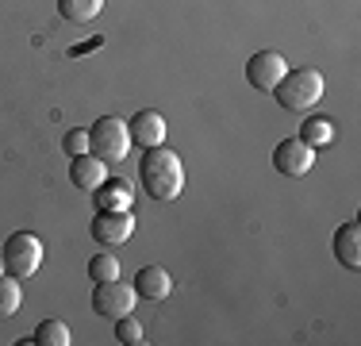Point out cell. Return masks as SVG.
Here are the masks:
<instances>
[{"label": "cell", "mask_w": 361, "mask_h": 346, "mask_svg": "<svg viewBox=\"0 0 361 346\" xmlns=\"http://www.w3.org/2000/svg\"><path fill=\"white\" fill-rule=\"evenodd\" d=\"M139 181L154 201H177L185 193V162L166 146H150L139 162Z\"/></svg>", "instance_id": "1"}, {"label": "cell", "mask_w": 361, "mask_h": 346, "mask_svg": "<svg viewBox=\"0 0 361 346\" xmlns=\"http://www.w3.org/2000/svg\"><path fill=\"white\" fill-rule=\"evenodd\" d=\"M273 97H277L281 108L288 112H307L312 104L323 100V73L319 69H288L285 77H281V85L273 89Z\"/></svg>", "instance_id": "2"}, {"label": "cell", "mask_w": 361, "mask_h": 346, "mask_svg": "<svg viewBox=\"0 0 361 346\" xmlns=\"http://www.w3.org/2000/svg\"><path fill=\"white\" fill-rule=\"evenodd\" d=\"M127 150H131V135H127V124L119 116H100L89 127V154H97L104 166L123 162Z\"/></svg>", "instance_id": "3"}, {"label": "cell", "mask_w": 361, "mask_h": 346, "mask_svg": "<svg viewBox=\"0 0 361 346\" xmlns=\"http://www.w3.org/2000/svg\"><path fill=\"white\" fill-rule=\"evenodd\" d=\"M0 254H4V273L27 281V277H35L39 266H42V239L31 235V231H16V235L0 246Z\"/></svg>", "instance_id": "4"}, {"label": "cell", "mask_w": 361, "mask_h": 346, "mask_svg": "<svg viewBox=\"0 0 361 346\" xmlns=\"http://www.w3.org/2000/svg\"><path fill=\"white\" fill-rule=\"evenodd\" d=\"M135 300H139L135 285H123L119 277L92 285V311H97V316H104V319L131 316V311H135Z\"/></svg>", "instance_id": "5"}, {"label": "cell", "mask_w": 361, "mask_h": 346, "mask_svg": "<svg viewBox=\"0 0 361 346\" xmlns=\"http://www.w3.org/2000/svg\"><path fill=\"white\" fill-rule=\"evenodd\" d=\"M89 231H92V242H100V246H123L135 235V215L131 208H116V212L100 208V215H92Z\"/></svg>", "instance_id": "6"}, {"label": "cell", "mask_w": 361, "mask_h": 346, "mask_svg": "<svg viewBox=\"0 0 361 346\" xmlns=\"http://www.w3.org/2000/svg\"><path fill=\"white\" fill-rule=\"evenodd\" d=\"M285 73H288V62L277 50H257L250 62H246V81H250L257 93H273Z\"/></svg>", "instance_id": "7"}, {"label": "cell", "mask_w": 361, "mask_h": 346, "mask_svg": "<svg viewBox=\"0 0 361 346\" xmlns=\"http://www.w3.org/2000/svg\"><path fill=\"white\" fill-rule=\"evenodd\" d=\"M315 166V146H307L304 138H285L273 150V169L285 173V177H304Z\"/></svg>", "instance_id": "8"}, {"label": "cell", "mask_w": 361, "mask_h": 346, "mask_svg": "<svg viewBox=\"0 0 361 346\" xmlns=\"http://www.w3.org/2000/svg\"><path fill=\"white\" fill-rule=\"evenodd\" d=\"M127 135H131L135 146H142V150H150V146H161L166 143V116L154 108H142L131 116V124H127Z\"/></svg>", "instance_id": "9"}, {"label": "cell", "mask_w": 361, "mask_h": 346, "mask_svg": "<svg viewBox=\"0 0 361 346\" xmlns=\"http://www.w3.org/2000/svg\"><path fill=\"white\" fill-rule=\"evenodd\" d=\"M70 181L81 193H97L100 185L108 181V166L97 158V154H77L70 162Z\"/></svg>", "instance_id": "10"}, {"label": "cell", "mask_w": 361, "mask_h": 346, "mask_svg": "<svg viewBox=\"0 0 361 346\" xmlns=\"http://www.w3.org/2000/svg\"><path fill=\"white\" fill-rule=\"evenodd\" d=\"M334 258H338L346 270H361V223L350 220L334 231Z\"/></svg>", "instance_id": "11"}, {"label": "cell", "mask_w": 361, "mask_h": 346, "mask_svg": "<svg viewBox=\"0 0 361 346\" xmlns=\"http://www.w3.org/2000/svg\"><path fill=\"white\" fill-rule=\"evenodd\" d=\"M135 292L142 300H166L173 292V277H169V270H161V266H142L135 273Z\"/></svg>", "instance_id": "12"}, {"label": "cell", "mask_w": 361, "mask_h": 346, "mask_svg": "<svg viewBox=\"0 0 361 346\" xmlns=\"http://www.w3.org/2000/svg\"><path fill=\"white\" fill-rule=\"evenodd\" d=\"M104 8V0H58V12L70 23H92Z\"/></svg>", "instance_id": "13"}, {"label": "cell", "mask_w": 361, "mask_h": 346, "mask_svg": "<svg viewBox=\"0 0 361 346\" xmlns=\"http://www.w3.org/2000/svg\"><path fill=\"white\" fill-rule=\"evenodd\" d=\"M97 204L104 208V212H116V208H131V189H127V181H104V185L97 189Z\"/></svg>", "instance_id": "14"}, {"label": "cell", "mask_w": 361, "mask_h": 346, "mask_svg": "<svg viewBox=\"0 0 361 346\" xmlns=\"http://www.w3.org/2000/svg\"><path fill=\"white\" fill-rule=\"evenodd\" d=\"M23 304V289H20V277L12 273H0V319L16 316Z\"/></svg>", "instance_id": "15"}, {"label": "cell", "mask_w": 361, "mask_h": 346, "mask_svg": "<svg viewBox=\"0 0 361 346\" xmlns=\"http://www.w3.org/2000/svg\"><path fill=\"white\" fill-rule=\"evenodd\" d=\"M31 342L39 346H70V327L62 323V319H42V323L35 327V335H31Z\"/></svg>", "instance_id": "16"}, {"label": "cell", "mask_w": 361, "mask_h": 346, "mask_svg": "<svg viewBox=\"0 0 361 346\" xmlns=\"http://www.w3.org/2000/svg\"><path fill=\"white\" fill-rule=\"evenodd\" d=\"M300 138H304L307 146H326V143H334V119L315 116V119H307V124H300Z\"/></svg>", "instance_id": "17"}, {"label": "cell", "mask_w": 361, "mask_h": 346, "mask_svg": "<svg viewBox=\"0 0 361 346\" xmlns=\"http://www.w3.org/2000/svg\"><path fill=\"white\" fill-rule=\"evenodd\" d=\"M89 277H92V285H97V281H111V277H119V262H116V254H92V258H89Z\"/></svg>", "instance_id": "18"}, {"label": "cell", "mask_w": 361, "mask_h": 346, "mask_svg": "<svg viewBox=\"0 0 361 346\" xmlns=\"http://www.w3.org/2000/svg\"><path fill=\"white\" fill-rule=\"evenodd\" d=\"M116 339H119V342H127V346L146 342V339H142V323H139L135 316H119V319H116Z\"/></svg>", "instance_id": "19"}, {"label": "cell", "mask_w": 361, "mask_h": 346, "mask_svg": "<svg viewBox=\"0 0 361 346\" xmlns=\"http://www.w3.org/2000/svg\"><path fill=\"white\" fill-rule=\"evenodd\" d=\"M62 150L70 154V158H77V154H89V131H66V138H62Z\"/></svg>", "instance_id": "20"}, {"label": "cell", "mask_w": 361, "mask_h": 346, "mask_svg": "<svg viewBox=\"0 0 361 346\" xmlns=\"http://www.w3.org/2000/svg\"><path fill=\"white\" fill-rule=\"evenodd\" d=\"M0 273H4V254H0Z\"/></svg>", "instance_id": "21"}]
</instances>
